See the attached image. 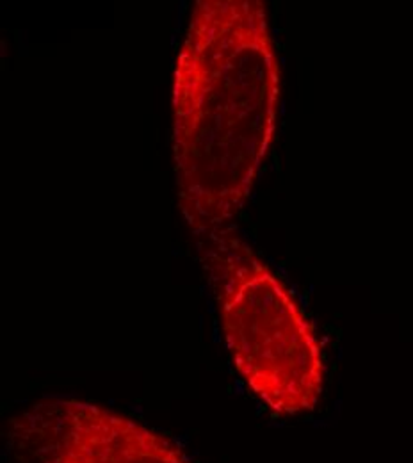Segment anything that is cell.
Masks as SVG:
<instances>
[{"label": "cell", "instance_id": "6da1fadb", "mask_svg": "<svg viewBox=\"0 0 413 463\" xmlns=\"http://www.w3.org/2000/svg\"><path fill=\"white\" fill-rule=\"evenodd\" d=\"M280 66L260 0H198L178 51V205L198 239L229 231L269 152Z\"/></svg>", "mask_w": 413, "mask_h": 463}, {"label": "cell", "instance_id": "7a4b0ae2", "mask_svg": "<svg viewBox=\"0 0 413 463\" xmlns=\"http://www.w3.org/2000/svg\"><path fill=\"white\" fill-rule=\"evenodd\" d=\"M200 253L246 387L280 415L314 410L324 389V358L291 290L229 231L200 239Z\"/></svg>", "mask_w": 413, "mask_h": 463}, {"label": "cell", "instance_id": "3957f363", "mask_svg": "<svg viewBox=\"0 0 413 463\" xmlns=\"http://www.w3.org/2000/svg\"><path fill=\"white\" fill-rule=\"evenodd\" d=\"M20 463H192L166 435L106 406L42 400L7 422Z\"/></svg>", "mask_w": 413, "mask_h": 463}]
</instances>
